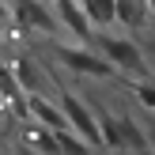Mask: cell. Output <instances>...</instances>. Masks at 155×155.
Masks as SVG:
<instances>
[{
  "instance_id": "1",
  "label": "cell",
  "mask_w": 155,
  "mask_h": 155,
  "mask_svg": "<svg viewBox=\"0 0 155 155\" xmlns=\"http://www.w3.org/2000/svg\"><path fill=\"white\" fill-rule=\"evenodd\" d=\"M91 49H95L117 76H129V80H151V76H155V68L148 64L144 49L136 45V38H129V34H114V30L95 34Z\"/></svg>"
},
{
  "instance_id": "2",
  "label": "cell",
  "mask_w": 155,
  "mask_h": 155,
  "mask_svg": "<svg viewBox=\"0 0 155 155\" xmlns=\"http://www.w3.org/2000/svg\"><path fill=\"white\" fill-rule=\"evenodd\" d=\"M53 61H57V64H64L68 72L83 76V80H121V76L114 72V68L106 64V61L98 57L91 45H68V42H57V45H53Z\"/></svg>"
},
{
  "instance_id": "3",
  "label": "cell",
  "mask_w": 155,
  "mask_h": 155,
  "mask_svg": "<svg viewBox=\"0 0 155 155\" xmlns=\"http://www.w3.org/2000/svg\"><path fill=\"white\" fill-rule=\"evenodd\" d=\"M12 4V19L23 34H42V38H61V23L53 19L49 4L42 0H8Z\"/></svg>"
},
{
  "instance_id": "4",
  "label": "cell",
  "mask_w": 155,
  "mask_h": 155,
  "mask_svg": "<svg viewBox=\"0 0 155 155\" xmlns=\"http://www.w3.org/2000/svg\"><path fill=\"white\" fill-rule=\"evenodd\" d=\"M53 19L61 23V34H72L80 45H91L95 42V30H91V23H87V15H83V8H80V0H53Z\"/></svg>"
},
{
  "instance_id": "5",
  "label": "cell",
  "mask_w": 155,
  "mask_h": 155,
  "mask_svg": "<svg viewBox=\"0 0 155 155\" xmlns=\"http://www.w3.org/2000/svg\"><path fill=\"white\" fill-rule=\"evenodd\" d=\"M151 15H155V12H151L148 0H114V23L125 27L129 38H136L140 30H148Z\"/></svg>"
},
{
  "instance_id": "6",
  "label": "cell",
  "mask_w": 155,
  "mask_h": 155,
  "mask_svg": "<svg viewBox=\"0 0 155 155\" xmlns=\"http://www.w3.org/2000/svg\"><path fill=\"white\" fill-rule=\"evenodd\" d=\"M27 117L38 121V125H45L49 133H64L68 129V121L61 114V106L53 102V95H27Z\"/></svg>"
},
{
  "instance_id": "7",
  "label": "cell",
  "mask_w": 155,
  "mask_h": 155,
  "mask_svg": "<svg viewBox=\"0 0 155 155\" xmlns=\"http://www.w3.org/2000/svg\"><path fill=\"white\" fill-rule=\"evenodd\" d=\"M19 144L23 151L30 155H61L57 151V133H49L45 125H38V121H19Z\"/></svg>"
},
{
  "instance_id": "8",
  "label": "cell",
  "mask_w": 155,
  "mask_h": 155,
  "mask_svg": "<svg viewBox=\"0 0 155 155\" xmlns=\"http://www.w3.org/2000/svg\"><path fill=\"white\" fill-rule=\"evenodd\" d=\"M0 102L8 106V114H12L15 125L27 121V91L19 87V80L12 76V68H8V64H0Z\"/></svg>"
},
{
  "instance_id": "9",
  "label": "cell",
  "mask_w": 155,
  "mask_h": 155,
  "mask_svg": "<svg viewBox=\"0 0 155 155\" xmlns=\"http://www.w3.org/2000/svg\"><path fill=\"white\" fill-rule=\"evenodd\" d=\"M80 8H83V15H87L95 34H106V30L117 27L114 23V0H80Z\"/></svg>"
},
{
  "instance_id": "10",
  "label": "cell",
  "mask_w": 155,
  "mask_h": 155,
  "mask_svg": "<svg viewBox=\"0 0 155 155\" xmlns=\"http://www.w3.org/2000/svg\"><path fill=\"white\" fill-rule=\"evenodd\" d=\"M125 91L140 102V110H148V114H155V83L151 80H129L125 83Z\"/></svg>"
},
{
  "instance_id": "11",
  "label": "cell",
  "mask_w": 155,
  "mask_h": 155,
  "mask_svg": "<svg viewBox=\"0 0 155 155\" xmlns=\"http://www.w3.org/2000/svg\"><path fill=\"white\" fill-rule=\"evenodd\" d=\"M57 151H61V155H95V151L87 148V144L80 140V136L72 133V129H64V133H57Z\"/></svg>"
},
{
  "instance_id": "12",
  "label": "cell",
  "mask_w": 155,
  "mask_h": 155,
  "mask_svg": "<svg viewBox=\"0 0 155 155\" xmlns=\"http://www.w3.org/2000/svg\"><path fill=\"white\" fill-rule=\"evenodd\" d=\"M12 34H23V30L15 27V19H12V4L0 0V38H12Z\"/></svg>"
},
{
  "instance_id": "13",
  "label": "cell",
  "mask_w": 155,
  "mask_h": 155,
  "mask_svg": "<svg viewBox=\"0 0 155 155\" xmlns=\"http://www.w3.org/2000/svg\"><path fill=\"white\" fill-rule=\"evenodd\" d=\"M148 155H155V129L148 133Z\"/></svg>"
},
{
  "instance_id": "14",
  "label": "cell",
  "mask_w": 155,
  "mask_h": 155,
  "mask_svg": "<svg viewBox=\"0 0 155 155\" xmlns=\"http://www.w3.org/2000/svg\"><path fill=\"white\" fill-rule=\"evenodd\" d=\"M0 155H4V151H0Z\"/></svg>"
}]
</instances>
